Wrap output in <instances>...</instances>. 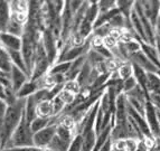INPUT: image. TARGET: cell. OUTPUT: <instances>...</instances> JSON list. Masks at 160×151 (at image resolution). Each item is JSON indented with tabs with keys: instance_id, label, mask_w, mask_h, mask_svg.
Masks as SVG:
<instances>
[{
	"instance_id": "6da1fadb",
	"label": "cell",
	"mask_w": 160,
	"mask_h": 151,
	"mask_svg": "<svg viewBox=\"0 0 160 151\" xmlns=\"http://www.w3.org/2000/svg\"><path fill=\"white\" fill-rule=\"evenodd\" d=\"M25 108H26V98H17L13 104L7 105V110L3 115L2 130L0 134V146L2 150L22 121L25 113Z\"/></svg>"
},
{
	"instance_id": "7a4b0ae2",
	"label": "cell",
	"mask_w": 160,
	"mask_h": 151,
	"mask_svg": "<svg viewBox=\"0 0 160 151\" xmlns=\"http://www.w3.org/2000/svg\"><path fill=\"white\" fill-rule=\"evenodd\" d=\"M18 147H34V133L30 129V124L26 121L25 113L19 125L12 133L10 140L6 144L3 150L10 148H18Z\"/></svg>"
},
{
	"instance_id": "3957f363",
	"label": "cell",
	"mask_w": 160,
	"mask_h": 151,
	"mask_svg": "<svg viewBox=\"0 0 160 151\" xmlns=\"http://www.w3.org/2000/svg\"><path fill=\"white\" fill-rule=\"evenodd\" d=\"M56 128L57 123H53V124L48 125L47 128L40 130L39 132L34 134V146L37 147L39 149H46L47 146L51 143L53 138L56 135Z\"/></svg>"
},
{
	"instance_id": "277c9868",
	"label": "cell",
	"mask_w": 160,
	"mask_h": 151,
	"mask_svg": "<svg viewBox=\"0 0 160 151\" xmlns=\"http://www.w3.org/2000/svg\"><path fill=\"white\" fill-rule=\"evenodd\" d=\"M144 118L147 120L152 137H155L156 139H160V123L159 119H158V112L155 105L149 100L146 103V115H144Z\"/></svg>"
},
{
	"instance_id": "5b68a950",
	"label": "cell",
	"mask_w": 160,
	"mask_h": 151,
	"mask_svg": "<svg viewBox=\"0 0 160 151\" xmlns=\"http://www.w3.org/2000/svg\"><path fill=\"white\" fill-rule=\"evenodd\" d=\"M42 43H43L44 49L46 52V55H47V58L49 61V63H54L55 58L57 56V47L56 45V38L54 36L53 32L51 29H45V32L42 35Z\"/></svg>"
},
{
	"instance_id": "8992f818",
	"label": "cell",
	"mask_w": 160,
	"mask_h": 151,
	"mask_svg": "<svg viewBox=\"0 0 160 151\" xmlns=\"http://www.w3.org/2000/svg\"><path fill=\"white\" fill-rule=\"evenodd\" d=\"M130 62L138 65L140 68H142L147 73H155V74H157L158 71H159V68L156 66L155 64L152 63L147 56L142 53V50H139L137 53L132 54L130 56Z\"/></svg>"
},
{
	"instance_id": "52a82bcc",
	"label": "cell",
	"mask_w": 160,
	"mask_h": 151,
	"mask_svg": "<svg viewBox=\"0 0 160 151\" xmlns=\"http://www.w3.org/2000/svg\"><path fill=\"white\" fill-rule=\"evenodd\" d=\"M10 80H11V85H12V90L15 92H18L22 86L26 82H28L29 80V76L22 72V69H19L18 67H16L15 65H12L10 72Z\"/></svg>"
},
{
	"instance_id": "ba28073f",
	"label": "cell",
	"mask_w": 160,
	"mask_h": 151,
	"mask_svg": "<svg viewBox=\"0 0 160 151\" xmlns=\"http://www.w3.org/2000/svg\"><path fill=\"white\" fill-rule=\"evenodd\" d=\"M0 44L7 50H20L22 49V38L13 36L8 33H0Z\"/></svg>"
},
{
	"instance_id": "9c48e42d",
	"label": "cell",
	"mask_w": 160,
	"mask_h": 151,
	"mask_svg": "<svg viewBox=\"0 0 160 151\" xmlns=\"http://www.w3.org/2000/svg\"><path fill=\"white\" fill-rule=\"evenodd\" d=\"M10 20V5L7 1H0V33L6 32Z\"/></svg>"
},
{
	"instance_id": "30bf717a",
	"label": "cell",
	"mask_w": 160,
	"mask_h": 151,
	"mask_svg": "<svg viewBox=\"0 0 160 151\" xmlns=\"http://www.w3.org/2000/svg\"><path fill=\"white\" fill-rule=\"evenodd\" d=\"M39 88V85L37 82H34V81H28L22 86V88L16 93L17 98H27L32 96V94L37 92Z\"/></svg>"
},
{
	"instance_id": "8fae6325",
	"label": "cell",
	"mask_w": 160,
	"mask_h": 151,
	"mask_svg": "<svg viewBox=\"0 0 160 151\" xmlns=\"http://www.w3.org/2000/svg\"><path fill=\"white\" fill-rule=\"evenodd\" d=\"M141 50H142V53L147 56L148 58L155 64L160 71V59H159V55H158V50H157V48H156V46L150 45L148 43L141 42Z\"/></svg>"
},
{
	"instance_id": "7c38bea8",
	"label": "cell",
	"mask_w": 160,
	"mask_h": 151,
	"mask_svg": "<svg viewBox=\"0 0 160 151\" xmlns=\"http://www.w3.org/2000/svg\"><path fill=\"white\" fill-rule=\"evenodd\" d=\"M36 109H37V103L35 102L34 98L29 96V98H26V108H25V118H26V121L32 124V122L34 121L35 119H37V112H36Z\"/></svg>"
},
{
	"instance_id": "4fadbf2b",
	"label": "cell",
	"mask_w": 160,
	"mask_h": 151,
	"mask_svg": "<svg viewBox=\"0 0 160 151\" xmlns=\"http://www.w3.org/2000/svg\"><path fill=\"white\" fill-rule=\"evenodd\" d=\"M7 52H8V55H9V57H10V61H11V63H12V65H15L16 67H18L19 69H22V72H25V73L29 76L28 71H27L26 64H25V61H24V57H22V52H20V50H7Z\"/></svg>"
},
{
	"instance_id": "5bb4252c",
	"label": "cell",
	"mask_w": 160,
	"mask_h": 151,
	"mask_svg": "<svg viewBox=\"0 0 160 151\" xmlns=\"http://www.w3.org/2000/svg\"><path fill=\"white\" fill-rule=\"evenodd\" d=\"M53 123H56L54 118H37L32 122L30 124V129H32V133H37L40 130H43L45 128H47L48 125L53 124Z\"/></svg>"
},
{
	"instance_id": "9a60e30c",
	"label": "cell",
	"mask_w": 160,
	"mask_h": 151,
	"mask_svg": "<svg viewBox=\"0 0 160 151\" xmlns=\"http://www.w3.org/2000/svg\"><path fill=\"white\" fill-rule=\"evenodd\" d=\"M75 130L71 129V128L66 127V125L62 124V123H57L56 128V135H58L62 140L66 141V142L71 143L72 140L74 139V137L76 135V133L74 132Z\"/></svg>"
},
{
	"instance_id": "2e32d148",
	"label": "cell",
	"mask_w": 160,
	"mask_h": 151,
	"mask_svg": "<svg viewBox=\"0 0 160 151\" xmlns=\"http://www.w3.org/2000/svg\"><path fill=\"white\" fill-rule=\"evenodd\" d=\"M37 118H53V103L52 101H44L42 103L37 104Z\"/></svg>"
},
{
	"instance_id": "e0dca14e",
	"label": "cell",
	"mask_w": 160,
	"mask_h": 151,
	"mask_svg": "<svg viewBox=\"0 0 160 151\" xmlns=\"http://www.w3.org/2000/svg\"><path fill=\"white\" fill-rule=\"evenodd\" d=\"M69 144L71 143L66 142V141L62 140L58 135H55L51 143L47 146V148L44 149L45 151H68Z\"/></svg>"
},
{
	"instance_id": "ac0fdd59",
	"label": "cell",
	"mask_w": 160,
	"mask_h": 151,
	"mask_svg": "<svg viewBox=\"0 0 160 151\" xmlns=\"http://www.w3.org/2000/svg\"><path fill=\"white\" fill-rule=\"evenodd\" d=\"M147 91L148 93L160 94V76L155 73H147Z\"/></svg>"
},
{
	"instance_id": "d6986e66",
	"label": "cell",
	"mask_w": 160,
	"mask_h": 151,
	"mask_svg": "<svg viewBox=\"0 0 160 151\" xmlns=\"http://www.w3.org/2000/svg\"><path fill=\"white\" fill-rule=\"evenodd\" d=\"M11 67H12V63L10 61L8 52L0 46V71L7 73V74H10Z\"/></svg>"
},
{
	"instance_id": "ffe728a7",
	"label": "cell",
	"mask_w": 160,
	"mask_h": 151,
	"mask_svg": "<svg viewBox=\"0 0 160 151\" xmlns=\"http://www.w3.org/2000/svg\"><path fill=\"white\" fill-rule=\"evenodd\" d=\"M99 15H100V11H99L98 3L96 1H88V8H86L84 19L90 21L91 24H94L95 20L98 19V17H99Z\"/></svg>"
},
{
	"instance_id": "44dd1931",
	"label": "cell",
	"mask_w": 160,
	"mask_h": 151,
	"mask_svg": "<svg viewBox=\"0 0 160 151\" xmlns=\"http://www.w3.org/2000/svg\"><path fill=\"white\" fill-rule=\"evenodd\" d=\"M24 25H22L19 21H17L15 18L10 17V20L8 23V26H7V29H6V33L8 34H11L13 36H17V37L22 38V34H24Z\"/></svg>"
},
{
	"instance_id": "7402d4cb",
	"label": "cell",
	"mask_w": 160,
	"mask_h": 151,
	"mask_svg": "<svg viewBox=\"0 0 160 151\" xmlns=\"http://www.w3.org/2000/svg\"><path fill=\"white\" fill-rule=\"evenodd\" d=\"M134 3H136V1H117L118 9L120 10L121 15L129 21H130L131 13L133 10Z\"/></svg>"
},
{
	"instance_id": "603a6c76",
	"label": "cell",
	"mask_w": 160,
	"mask_h": 151,
	"mask_svg": "<svg viewBox=\"0 0 160 151\" xmlns=\"http://www.w3.org/2000/svg\"><path fill=\"white\" fill-rule=\"evenodd\" d=\"M118 74L120 76L122 81H126L130 77L133 76V66L131 62H124V63L119 67L118 69Z\"/></svg>"
},
{
	"instance_id": "cb8c5ba5",
	"label": "cell",
	"mask_w": 160,
	"mask_h": 151,
	"mask_svg": "<svg viewBox=\"0 0 160 151\" xmlns=\"http://www.w3.org/2000/svg\"><path fill=\"white\" fill-rule=\"evenodd\" d=\"M72 66V62H61V63L55 64V66L51 68L49 74L51 75H65L69 71Z\"/></svg>"
},
{
	"instance_id": "d4e9b609",
	"label": "cell",
	"mask_w": 160,
	"mask_h": 151,
	"mask_svg": "<svg viewBox=\"0 0 160 151\" xmlns=\"http://www.w3.org/2000/svg\"><path fill=\"white\" fill-rule=\"evenodd\" d=\"M92 30H93V24H91L90 21L85 20V19H83V21L81 23L80 27H78V29L76 33H78V34L85 39L88 36L91 35Z\"/></svg>"
},
{
	"instance_id": "484cf974",
	"label": "cell",
	"mask_w": 160,
	"mask_h": 151,
	"mask_svg": "<svg viewBox=\"0 0 160 151\" xmlns=\"http://www.w3.org/2000/svg\"><path fill=\"white\" fill-rule=\"evenodd\" d=\"M52 103H53V111H54V115L53 118H58L62 113H64V110H65V103L58 96L56 98H54L52 100Z\"/></svg>"
},
{
	"instance_id": "4316f807",
	"label": "cell",
	"mask_w": 160,
	"mask_h": 151,
	"mask_svg": "<svg viewBox=\"0 0 160 151\" xmlns=\"http://www.w3.org/2000/svg\"><path fill=\"white\" fill-rule=\"evenodd\" d=\"M57 96L64 102L65 105H68V106L72 105L75 102V100H76V95H74L73 93L68 92V91H65V90H62L61 93H59Z\"/></svg>"
},
{
	"instance_id": "83f0119b",
	"label": "cell",
	"mask_w": 160,
	"mask_h": 151,
	"mask_svg": "<svg viewBox=\"0 0 160 151\" xmlns=\"http://www.w3.org/2000/svg\"><path fill=\"white\" fill-rule=\"evenodd\" d=\"M100 13H105L110 11L111 9L117 7V1L114 0H107V1H98Z\"/></svg>"
},
{
	"instance_id": "f1b7e54d",
	"label": "cell",
	"mask_w": 160,
	"mask_h": 151,
	"mask_svg": "<svg viewBox=\"0 0 160 151\" xmlns=\"http://www.w3.org/2000/svg\"><path fill=\"white\" fill-rule=\"evenodd\" d=\"M63 90L68 91V92L73 93L74 95H78L81 93V86L80 84L78 83V81H66L64 83V88Z\"/></svg>"
},
{
	"instance_id": "f546056e",
	"label": "cell",
	"mask_w": 160,
	"mask_h": 151,
	"mask_svg": "<svg viewBox=\"0 0 160 151\" xmlns=\"http://www.w3.org/2000/svg\"><path fill=\"white\" fill-rule=\"evenodd\" d=\"M137 86H138V82H137V80L134 78V76L130 77L128 80L123 81V93L127 94V93L131 92L133 88H136Z\"/></svg>"
},
{
	"instance_id": "4dcf8cb0",
	"label": "cell",
	"mask_w": 160,
	"mask_h": 151,
	"mask_svg": "<svg viewBox=\"0 0 160 151\" xmlns=\"http://www.w3.org/2000/svg\"><path fill=\"white\" fill-rule=\"evenodd\" d=\"M68 151H82V135L76 134L69 144Z\"/></svg>"
},
{
	"instance_id": "1f68e13d",
	"label": "cell",
	"mask_w": 160,
	"mask_h": 151,
	"mask_svg": "<svg viewBox=\"0 0 160 151\" xmlns=\"http://www.w3.org/2000/svg\"><path fill=\"white\" fill-rule=\"evenodd\" d=\"M118 44H119V43H118L117 38L113 37V36H111L110 34L103 38V45L105 46L108 49H110V50L114 49V48L118 46Z\"/></svg>"
},
{
	"instance_id": "d6a6232c",
	"label": "cell",
	"mask_w": 160,
	"mask_h": 151,
	"mask_svg": "<svg viewBox=\"0 0 160 151\" xmlns=\"http://www.w3.org/2000/svg\"><path fill=\"white\" fill-rule=\"evenodd\" d=\"M3 151H43V149H39L37 147H18V148L6 149Z\"/></svg>"
},
{
	"instance_id": "836d02e7",
	"label": "cell",
	"mask_w": 160,
	"mask_h": 151,
	"mask_svg": "<svg viewBox=\"0 0 160 151\" xmlns=\"http://www.w3.org/2000/svg\"><path fill=\"white\" fill-rule=\"evenodd\" d=\"M99 151H112V139L110 138L109 140L107 141V143H105Z\"/></svg>"
},
{
	"instance_id": "e575fe53",
	"label": "cell",
	"mask_w": 160,
	"mask_h": 151,
	"mask_svg": "<svg viewBox=\"0 0 160 151\" xmlns=\"http://www.w3.org/2000/svg\"><path fill=\"white\" fill-rule=\"evenodd\" d=\"M6 110H7V104H6L2 100H0V117L3 118Z\"/></svg>"
},
{
	"instance_id": "d590c367",
	"label": "cell",
	"mask_w": 160,
	"mask_h": 151,
	"mask_svg": "<svg viewBox=\"0 0 160 151\" xmlns=\"http://www.w3.org/2000/svg\"><path fill=\"white\" fill-rule=\"evenodd\" d=\"M6 98V88L0 83V100H2L5 102Z\"/></svg>"
},
{
	"instance_id": "8d00e7d4",
	"label": "cell",
	"mask_w": 160,
	"mask_h": 151,
	"mask_svg": "<svg viewBox=\"0 0 160 151\" xmlns=\"http://www.w3.org/2000/svg\"><path fill=\"white\" fill-rule=\"evenodd\" d=\"M6 75H10V74H7V73H3V72H1V71H0V77L6 76Z\"/></svg>"
},
{
	"instance_id": "74e56055",
	"label": "cell",
	"mask_w": 160,
	"mask_h": 151,
	"mask_svg": "<svg viewBox=\"0 0 160 151\" xmlns=\"http://www.w3.org/2000/svg\"><path fill=\"white\" fill-rule=\"evenodd\" d=\"M158 111H160V110H158Z\"/></svg>"
},
{
	"instance_id": "f35d334b",
	"label": "cell",
	"mask_w": 160,
	"mask_h": 151,
	"mask_svg": "<svg viewBox=\"0 0 160 151\" xmlns=\"http://www.w3.org/2000/svg\"><path fill=\"white\" fill-rule=\"evenodd\" d=\"M112 151H114V150H112Z\"/></svg>"
}]
</instances>
